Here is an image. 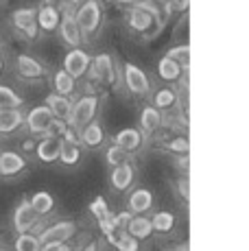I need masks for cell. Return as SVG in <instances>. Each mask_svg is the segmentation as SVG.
I'll return each mask as SVG.
<instances>
[{"label": "cell", "mask_w": 249, "mask_h": 251, "mask_svg": "<svg viewBox=\"0 0 249 251\" xmlns=\"http://www.w3.org/2000/svg\"><path fill=\"white\" fill-rule=\"evenodd\" d=\"M90 59H92V57H90L83 48H70L64 57V72L73 76L75 81H79L81 76L88 75Z\"/></svg>", "instance_id": "obj_7"}, {"label": "cell", "mask_w": 249, "mask_h": 251, "mask_svg": "<svg viewBox=\"0 0 249 251\" xmlns=\"http://www.w3.org/2000/svg\"><path fill=\"white\" fill-rule=\"evenodd\" d=\"M133 179H136V168L131 166V164H121V166H114L112 175H109V183H112L114 190L118 192H124L131 188Z\"/></svg>", "instance_id": "obj_13"}, {"label": "cell", "mask_w": 249, "mask_h": 251, "mask_svg": "<svg viewBox=\"0 0 249 251\" xmlns=\"http://www.w3.org/2000/svg\"><path fill=\"white\" fill-rule=\"evenodd\" d=\"M81 251H100V249H99V243H94V240H92V243H88Z\"/></svg>", "instance_id": "obj_45"}, {"label": "cell", "mask_w": 249, "mask_h": 251, "mask_svg": "<svg viewBox=\"0 0 249 251\" xmlns=\"http://www.w3.org/2000/svg\"><path fill=\"white\" fill-rule=\"evenodd\" d=\"M40 240L35 234H18L16 243H13V251H40Z\"/></svg>", "instance_id": "obj_33"}, {"label": "cell", "mask_w": 249, "mask_h": 251, "mask_svg": "<svg viewBox=\"0 0 249 251\" xmlns=\"http://www.w3.org/2000/svg\"><path fill=\"white\" fill-rule=\"evenodd\" d=\"M61 147H64V142H61L59 138H44L35 144V155L40 157V162L52 164V162L59 160Z\"/></svg>", "instance_id": "obj_15"}, {"label": "cell", "mask_w": 249, "mask_h": 251, "mask_svg": "<svg viewBox=\"0 0 249 251\" xmlns=\"http://www.w3.org/2000/svg\"><path fill=\"white\" fill-rule=\"evenodd\" d=\"M114 144H116V147H121V149H124L127 153H133L136 149H140L142 133L138 131V129H133V127L121 129V131L114 136Z\"/></svg>", "instance_id": "obj_21"}, {"label": "cell", "mask_w": 249, "mask_h": 251, "mask_svg": "<svg viewBox=\"0 0 249 251\" xmlns=\"http://www.w3.org/2000/svg\"><path fill=\"white\" fill-rule=\"evenodd\" d=\"M26 168V160L16 151L0 153V177H13Z\"/></svg>", "instance_id": "obj_16"}, {"label": "cell", "mask_w": 249, "mask_h": 251, "mask_svg": "<svg viewBox=\"0 0 249 251\" xmlns=\"http://www.w3.org/2000/svg\"><path fill=\"white\" fill-rule=\"evenodd\" d=\"M79 160H81V147H75V144H64L61 147L59 162L64 166H75V164H79Z\"/></svg>", "instance_id": "obj_35"}, {"label": "cell", "mask_w": 249, "mask_h": 251, "mask_svg": "<svg viewBox=\"0 0 249 251\" xmlns=\"http://www.w3.org/2000/svg\"><path fill=\"white\" fill-rule=\"evenodd\" d=\"M28 203H31V207L37 212V216H46V214H50L52 212V207H55V199H52V195L50 192H46V190H37L35 195L28 199Z\"/></svg>", "instance_id": "obj_25"}, {"label": "cell", "mask_w": 249, "mask_h": 251, "mask_svg": "<svg viewBox=\"0 0 249 251\" xmlns=\"http://www.w3.org/2000/svg\"><path fill=\"white\" fill-rule=\"evenodd\" d=\"M52 114L49 112V107L46 105H35V107L28 109V114L25 116V125L26 129L31 133H35V136H44L46 129H49V125L52 123Z\"/></svg>", "instance_id": "obj_9"}, {"label": "cell", "mask_w": 249, "mask_h": 251, "mask_svg": "<svg viewBox=\"0 0 249 251\" xmlns=\"http://www.w3.org/2000/svg\"><path fill=\"white\" fill-rule=\"evenodd\" d=\"M76 234V225L73 221H57V223L49 225L44 231H40L37 240L40 245H49V243H68L70 238Z\"/></svg>", "instance_id": "obj_8"}, {"label": "cell", "mask_w": 249, "mask_h": 251, "mask_svg": "<svg viewBox=\"0 0 249 251\" xmlns=\"http://www.w3.org/2000/svg\"><path fill=\"white\" fill-rule=\"evenodd\" d=\"M184 72L186 70L181 68L177 61L169 59V57H162V59L157 61V76H160L162 81H169V83H173V81H179Z\"/></svg>", "instance_id": "obj_24"}, {"label": "cell", "mask_w": 249, "mask_h": 251, "mask_svg": "<svg viewBox=\"0 0 249 251\" xmlns=\"http://www.w3.org/2000/svg\"><path fill=\"white\" fill-rule=\"evenodd\" d=\"M57 28H59L61 40H64L70 48H79L81 44H83V35H81L79 26H76L73 11L61 13V20H59V26H57Z\"/></svg>", "instance_id": "obj_11"}, {"label": "cell", "mask_w": 249, "mask_h": 251, "mask_svg": "<svg viewBox=\"0 0 249 251\" xmlns=\"http://www.w3.org/2000/svg\"><path fill=\"white\" fill-rule=\"evenodd\" d=\"M151 227L157 234H171L175 229V216L171 212H157V214L151 216Z\"/></svg>", "instance_id": "obj_28"}, {"label": "cell", "mask_w": 249, "mask_h": 251, "mask_svg": "<svg viewBox=\"0 0 249 251\" xmlns=\"http://www.w3.org/2000/svg\"><path fill=\"white\" fill-rule=\"evenodd\" d=\"M153 207V192L149 188H136L129 195V212L133 216L136 214H147Z\"/></svg>", "instance_id": "obj_17"}, {"label": "cell", "mask_w": 249, "mask_h": 251, "mask_svg": "<svg viewBox=\"0 0 249 251\" xmlns=\"http://www.w3.org/2000/svg\"><path fill=\"white\" fill-rule=\"evenodd\" d=\"M59 20H61V9L57 4H42L37 9V28H42V31L46 33L57 31Z\"/></svg>", "instance_id": "obj_14"}, {"label": "cell", "mask_w": 249, "mask_h": 251, "mask_svg": "<svg viewBox=\"0 0 249 251\" xmlns=\"http://www.w3.org/2000/svg\"><path fill=\"white\" fill-rule=\"evenodd\" d=\"M25 99L9 85H0V109H20Z\"/></svg>", "instance_id": "obj_29"}, {"label": "cell", "mask_w": 249, "mask_h": 251, "mask_svg": "<svg viewBox=\"0 0 249 251\" xmlns=\"http://www.w3.org/2000/svg\"><path fill=\"white\" fill-rule=\"evenodd\" d=\"M164 57H169V59L177 61V64H179L184 70L190 68V46L188 44H179V46L169 48V52H166Z\"/></svg>", "instance_id": "obj_31"}, {"label": "cell", "mask_w": 249, "mask_h": 251, "mask_svg": "<svg viewBox=\"0 0 249 251\" xmlns=\"http://www.w3.org/2000/svg\"><path fill=\"white\" fill-rule=\"evenodd\" d=\"M90 81H97L103 85H114L116 83V64L114 57L109 52H99L90 59V68H88Z\"/></svg>", "instance_id": "obj_4"}, {"label": "cell", "mask_w": 249, "mask_h": 251, "mask_svg": "<svg viewBox=\"0 0 249 251\" xmlns=\"http://www.w3.org/2000/svg\"><path fill=\"white\" fill-rule=\"evenodd\" d=\"M127 231L129 236H133L136 240H147V238H151V234H153V227H151V219L149 216H145V214H136L131 221H129V225H127Z\"/></svg>", "instance_id": "obj_22"}, {"label": "cell", "mask_w": 249, "mask_h": 251, "mask_svg": "<svg viewBox=\"0 0 249 251\" xmlns=\"http://www.w3.org/2000/svg\"><path fill=\"white\" fill-rule=\"evenodd\" d=\"M151 4H155V7H164V4H171V0H149Z\"/></svg>", "instance_id": "obj_47"}, {"label": "cell", "mask_w": 249, "mask_h": 251, "mask_svg": "<svg viewBox=\"0 0 249 251\" xmlns=\"http://www.w3.org/2000/svg\"><path fill=\"white\" fill-rule=\"evenodd\" d=\"M75 22H76V26H79L83 40L85 37H92L100 28V24H103V4H100L99 0H83V2L76 7Z\"/></svg>", "instance_id": "obj_2"}, {"label": "cell", "mask_w": 249, "mask_h": 251, "mask_svg": "<svg viewBox=\"0 0 249 251\" xmlns=\"http://www.w3.org/2000/svg\"><path fill=\"white\" fill-rule=\"evenodd\" d=\"M109 2H114V0H109Z\"/></svg>", "instance_id": "obj_50"}, {"label": "cell", "mask_w": 249, "mask_h": 251, "mask_svg": "<svg viewBox=\"0 0 249 251\" xmlns=\"http://www.w3.org/2000/svg\"><path fill=\"white\" fill-rule=\"evenodd\" d=\"M25 125V114L22 109H0V133L9 136L16 133Z\"/></svg>", "instance_id": "obj_19"}, {"label": "cell", "mask_w": 249, "mask_h": 251, "mask_svg": "<svg viewBox=\"0 0 249 251\" xmlns=\"http://www.w3.org/2000/svg\"><path fill=\"white\" fill-rule=\"evenodd\" d=\"M157 11H160V7L151 4L149 0L136 4V7H129V13H127L129 28H131L133 33H142V35H147L151 28H160Z\"/></svg>", "instance_id": "obj_3"}, {"label": "cell", "mask_w": 249, "mask_h": 251, "mask_svg": "<svg viewBox=\"0 0 249 251\" xmlns=\"http://www.w3.org/2000/svg\"><path fill=\"white\" fill-rule=\"evenodd\" d=\"M114 247L118 251H140V240L129 236L127 231H118L116 238H114Z\"/></svg>", "instance_id": "obj_34"}, {"label": "cell", "mask_w": 249, "mask_h": 251, "mask_svg": "<svg viewBox=\"0 0 249 251\" xmlns=\"http://www.w3.org/2000/svg\"><path fill=\"white\" fill-rule=\"evenodd\" d=\"M171 7L179 9V11H186V9H188V0H171Z\"/></svg>", "instance_id": "obj_42"}, {"label": "cell", "mask_w": 249, "mask_h": 251, "mask_svg": "<svg viewBox=\"0 0 249 251\" xmlns=\"http://www.w3.org/2000/svg\"><path fill=\"white\" fill-rule=\"evenodd\" d=\"M177 190L181 192V199L188 203V201H190V181H188V177H181V179H177Z\"/></svg>", "instance_id": "obj_39"}, {"label": "cell", "mask_w": 249, "mask_h": 251, "mask_svg": "<svg viewBox=\"0 0 249 251\" xmlns=\"http://www.w3.org/2000/svg\"><path fill=\"white\" fill-rule=\"evenodd\" d=\"M177 100H179V96H177V92L173 88H160L153 94V107L157 112H166V109L175 107Z\"/></svg>", "instance_id": "obj_26"}, {"label": "cell", "mask_w": 249, "mask_h": 251, "mask_svg": "<svg viewBox=\"0 0 249 251\" xmlns=\"http://www.w3.org/2000/svg\"><path fill=\"white\" fill-rule=\"evenodd\" d=\"M164 149L169 153H173V155L177 157H188V151H190V142H188V138L186 136H175V138H171L169 142L164 144Z\"/></svg>", "instance_id": "obj_30"}, {"label": "cell", "mask_w": 249, "mask_h": 251, "mask_svg": "<svg viewBox=\"0 0 249 251\" xmlns=\"http://www.w3.org/2000/svg\"><path fill=\"white\" fill-rule=\"evenodd\" d=\"M57 0H44V4H55Z\"/></svg>", "instance_id": "obj_48"}, {"label": "cell", "mask_w": 249, "mask_h": 251, "mask_svg": "<svg viewBox=\"0 0 249 251\" xmlns=\"http://www.w3.org/2000/svg\"><path fill=\"white\" fill-rule=\"evenodd\" d=\"M99 105H100V99L94 92H88V94H81L79 100L73 103V112L68 116V127L75 129V131H81L83 127H88L90 123H94L99 114Z\"/></svg>", "instance_id": "obj_1"}, {"label": "cell", "mask_w": 249, "mask_h": 251, "mask_svg": "<svg viewBox=\"0 0 249 251\" xmlns=\"http://www.w3.org/2000/svg\"><path fill=\"white\" fill-rule=\"evenodd\" d=\"M64 2H66V7L73 9V7H79V4L83 2V0H64Z\"/></svg>", "instance_id": "obj_46"}, {"label": "cell", "mask_w": 249, "mask_h": 251, "mask_svg": "<svg viewBox=\"0 0 249 251\" xmlns=\"http://www.w3.org/2000/svg\"><path fill=\"white\" fill-rule=\"evenodd\" d=\"M35 144L37 142H33V140H25V142H22V149H26V151H35Z\"/></svg>", "instance_id": "obj_44"}, {"label": "cell", "mask_w": 249, "mask_h": 251, "mask_svg": "<svg viewBox=\"0 0 249 251\" xmlns=\"http://www.w3.org/2000/svg\"><path fill=\"white\" fill-rule=\"evenodd\" d=\"M112 219H114V225H116V231H124V229H127V225H129V221L133 219V214L124 210V212H118V214H114Z\"/></svg>", "instance_id": "obj_38"}, {"label": "cell", "mask_w": 249, "mask_h": 251, "mask_svg": "<svg viewBox=\"0 0 249 251\" xmlns=\"http://www.w3.org/2000/svg\"><path fill=\"white\" fill-rule=\"evenodd\" d=\"M37 221H40V216H37V212L33 210L28 201H22L13 212V229L18 234H28L37 225Z\"/></svg>", "instance_id": "obj_10"}, {"label": "cell", "mask_w": 249, "mask_h": 251, "mask_svg": "<svg viewBox=\"0 0 249 251\" xmlns=\"http://www.w3.org/2000/svg\"><path fill=\"white\" fill-rule=\"evenodd\" d=\"M52 90H55V94H61V96H73V92L76 90V81L73 79L70 75H66L64 70H57L55 75H52Z\"/></svg>", "instance_id": "obj_27"}, {"label": "cell", "mask_w": 249, "mask_h": 251, "mask_svg": "<svg viewBox=\"0 0 249 251\" xmlns=\"http://www.w3.org/2000/svg\"><path fill=\"white\" fill-rule=\"evenodd\" d=\"M40 251H73L66 243H49V245H42Z\"/></svg>", "instance_id": "obj_41"}, {"label": "cell", "mask_w": 249, "mask_h": 251, "mask_svg": "<svg viewBox=\"0 0 249 251\" xmlns=\"http://www.w3.org/2000/svg\"><path fill=\"white\" fill-rule=\"evenodd\" d=\"M46 107H49V112L52 114V118L68 120L70 112H73V100H70L68 96H61V94L50 92V94L46 96Z\"/></svg>", "instance_id": "obj_18"}, {"label": "cell", "mask_w": 249, "mask_h": 251, "mask_svg": "<svg viewBox=\"0 0 249 251\" xmlns=\"http://www.w3.org/2000/svg\"><path fill=\"white\" fill-rule=\"evenodd\" d=\"M2 66H4V64H2V57H0V72H2Z\"/></svg>", "instance_id": "obj_49"}, {"label": "cell", "mask_w": 249, "mask_h": 251, "mask_svg": "<svg viewBox=\"0 0 249 251\" xmlns=\"http://www.w3.org/2000/svg\"><path fill=\"white\" fill-rule=\"evenodd\" d=\"M66 129H68V123L66 120H52V123L49 125V129H46V133H44V138H59L66 133Z\"/></svg>", "instance_id": "obj_37"}, {"label": "cell", "mask_w": 249, "mask_h": 251, "mask_svg": "<svg viewBox=\"0 0 249 251\" xmlns=\"http://www.w3.org/2000/svg\"><path fill=\"white\" fill-rule=\"evenodd\" d=\"M61 142L64 144H75V147H81V140H79V131H75V129H66V133L61 136Z\"/></svg>", "instance_id": "obj_40"}, {"label": "cell", "mask_w": 249, "mask_h": 251, "mask_svg": "<svg viewBox=\"0 0 249 251\" xmlns=\"http://www.w3.org/2000/svg\"><path fill=\"white\" fill-rule=\"evenodd\" d=\"M116 4H123V7H136V4L145 2V0H114Z\"/></svg>", "instance_id": "obj_43"}, {"label": "cell", "mask_w": 249, "mask_h": 251, "mask_svg": "<svg viewBox=\"0 0 249 251\" xmlns=\"http://www.w3.org/2000/svg\"><path fill=\"white\" fill-rule=\"evenodd\" d=\"M162 120H164L162 112H157L153 105H149V107H145L140 112V129L138 131L145 133V136H153L162 127Z\"/></svg>", "instance_id": "obj_20"}, {"label": "cell", "mask_w": 249, "mask_h": 251, "mask_svg": "<svg viewBox=\"0 0 249 251\" xmlns=\"http://www.w3.org/2000/svg\"><path fill=\"white\" fill-rule=\"evenodd\" d=\"M90 212H92V216L99 221V223H100V221H105L109 214H112V212H109V203L105 201V197H100V195L92 201V203H90Z\"/></svg>", "instance_id": "obj_36"}, {"label": "cell", "mask_w": 249, "mask_h": 251, "mask_svg": "<svg viewBox=\"0 0 249 251\" xmlns=\"http://www.w3.org/2000/svg\"><path fill=\"white\" fill-rule=\"evenodd\" d=\"M79 140H81V144H85L88 149H99L100 144L105 142V131L97 120H94V123H90L88 127H83L79 131Z\"/></svg>", "instance_id": "obj_23"}, {"label": "cell", "mask_w": 249, "mask_h": 251, "mask_svg": "<svg viewBox=\"0 0 249 251\" xmlns=\"http://www.w3.org/2000/svg\"><path fill=\"white\" fill-rule=\"evenodd\" d=\"M11 24L26 37V40H35L40 35L37 28V9L35 7H20L11 13Z\"/></svg>", "instance_id": "obj_6"}, {"label": "cell", "mask_w": 249, "mask_h": 251, "mask_svg": "<svg viewBox=\"0 0 249 251\" xmlns=\"http://www.w3.org/2000/svg\"><path fill=\"white\" fill-rule=\"evenodd\" d=\"M123 81H124V88L131 92L133 96H149L151 94L149 75L142 68H138L136 64L123 66Z\"/></svg>", "instance_id": "obj_5"}, {"label": "cell", "mask_w": 249, "mask_h": 251, "mask_svg": "<svg viewBox=\"0 0 249 251\" xmlns=\"http://www.w3.org/2000/svg\"><path fill=\"white\" fill-rule=\"evenodd\" d=\"M16 70H18V75H20L22 79H42V76L46 75L44 64H40V61H37L35 57H31V55H18Z\"/></svg>", "instance_id": "obj_12"}, {"label": "cell", "mask_w": 249, "mask_h": 251, "mask_svg": "<svg viewBox=\"0 0 249 251\" xmlns=\"http://www.w3.org/2000/svg\"><path fill=\"white\" fill-rule=\"evenodd\" d=\"M129 155L131 153H127L124 149L116 147V144H109L107 149H105V160H107L109 166H121V164H127L129 162Z\"/></svg>", "instance_id": "obj_32"}]
</instances>
